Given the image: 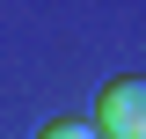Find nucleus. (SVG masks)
<instances>
[{"mask_svg": "<svg viewBox=\"0 0 146 139\" xmlns=\"http://www.w3.org/2000/svg\"><path fill=\"white\" fill-rule=\"evenodd\" d=\"M95 132L102 139H146V81L139 73H117L95 95Z\"/></svg>", "mask_w": 146, "mask_h": 139, "instance_id": "nucleus-1", "label": "nucleus"}, {"mask_svg": "<svg viewBox=\"0 0 146 139\" xmlns=\"http://www.w3.org/2000/svg\"><path fill=\"white\" fill-rule=\"evenodd\" d=\"M36 139H102V132H95V117H51Z\"/></svg>", "mask_w": 146, "mask_h": 139, "instance_id": "nucleus-2", "label": "nucleus"}]
</instances>
